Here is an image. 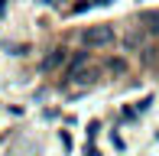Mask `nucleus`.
<instances>
[{
	"instance_id": "7ed1b4c3",
	"label": "nucleus",
	"mask_w": 159,
	"mask_h": 156,
	"mask_svg": "<svg viewBox=\"0 0 159 156\" xmlns=\"http://www.w3.org/2000/svg\"><path fill=\"white\" fill-rule=\"evenodd\" d=\"M62 59H65V49H55L52 55H46L42 68H46V72H52V68H59V65H62Z\"/></svg>"
},
{
	"instance_id": "f03ea898",
	"label": "nucleus",
	"mask_w": 159,
	"mask_h": 156,
	"mask_svg": "<svg viewBox=\"0 0 159 156\" xmlns=\"http://www.w3.org/2000/svg\"><path fill=\"white\" fill-rule=\"evenodd\" d=\"M68 75H71V81H75V85H91L101 72H98V68H91L88 62H84L81 68H75V72H68Z\"/></svg>"
},
{
	"instance_id": "f257e3e1",
	"label": "nucleus",
	"mask_w": 159,
	"mask_h": 156,
	"mask_svg": "<svg viewBox=\"0 0 159 156\" xmlns=\"http://www.w3.org/2000/svg\"><path fill=\"white\" fill-rule=\"evenodd\" d=\"M81 46L84 49H107L114 42V30L111 26H88V30H81Z\"/></svg>"
},
{
	"instance_id": "20e7f679",
	"label": "nucleus",
	"mask_w": 159,
	"mask_h": 156,
	"mask_svg": "<svg viewBox=\"0 0 159 156\" xmlns=\"http://www.w3.org/2000/svg\"><path fill=\"white\" fill-rule=\"evenodd\" d=\"M143 23H146V30H149V33H159V10L143 13Z\"/></svg>"
}]
</instances>
